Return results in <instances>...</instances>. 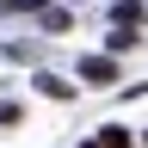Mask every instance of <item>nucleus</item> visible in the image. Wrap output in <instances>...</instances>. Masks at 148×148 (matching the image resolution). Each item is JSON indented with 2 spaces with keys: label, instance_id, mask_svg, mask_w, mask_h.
<instances>
[{
  "label": "nucleus",
  "instance_id": "f257e3e1",
  "mask_svg": "<svg viewBox=\"0 0 148 148\" xmlns=\"http://www.w3.org/2000/svg\"><path fill=\"white\" fill-rule=\"evenodd\" d=\"M80 74H86V80H117V62H111V56H86Z\"/></svg>",
  "mask_w": 148,
  "mask_h": 148
},
{
  "label": "nucleus",
  "instance_id": "f03ea898",
  "mask_svg": "<svg viewBox=\"0 0 148 148\" xmlns=\"http://www.w3.org/2000/svg\"><path fill=\"white\" fill-rule=\"evenodd\" d=\"M86 148H99V142H86Z\"/></svg>",
  "mask_w": 148,
  "mask_h": 148
}]
</instances>
